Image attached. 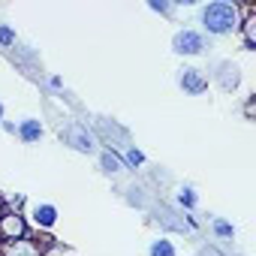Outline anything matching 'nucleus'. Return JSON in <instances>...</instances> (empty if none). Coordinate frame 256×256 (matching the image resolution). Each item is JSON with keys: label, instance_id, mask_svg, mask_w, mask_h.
<instances>
[{"label": "nucleus", "instance_id": "f3484780", "mask_svg": "<svg viewBox=\"0 0 256 256\" xmlns=\"http://www.w3.org/2000/svg\"><path fill=\"white\" fill-rule=\"evenodd\" d=\"M148 6L154 12H160V16H169L172 12V4H166V0H148Z\"/></svg>", "mask_w": 256, "mask_h": 256}, {"label": "nucleus", "instance_id": "9d476101", "mask_svg": "<svg viewBox=\"0 0 256 256\" xmlns=\"http://www.w3.org/2000/svg\"><path fill=\"white\" fill-rule=\"evenodd\" d=\"M217 78H220V88H223V90H235V88H238V82H241L238 66H235V64H229V60H226V64H220V76H217Z\"/></svg>", "mask_w": 256, "mask_h": 256}, {"label": "nucleus", "instance_id": "aec40b11", "mask_svg": "<svg viewBox=\"0 0 256 256\" xmlns=\"http://www.w3.org/2000/svg\"><path fill=\"white\" fill-rule=\"evenodd\" d=\"M4 214H6V202H4V199H0V217H4Z\"/></svg>", "mask_w": 256, "mask_h": 256}, {"label": "nucleus", "instance_id": "412c9836", "mask_svg": "<svg viewBox=\"0 0 256 256\" xmlns=\"http://www.w3.org/2000/svg\"><path fill=\"white\" fill-rule=\"evenodd\" d=\"M0 120H4V102H0Z\"/></svg>", "mask_w": 256, "mask_h": 256}, {"label": "nucleus", "instance_id": "dca6fc26", "mask_svg": "<svg viewBox=\"0 0 256 256\" xmlns=\"http://www.w3.org/2000/svg\"><path fill=\"white\" fill-rule=\"evenodd\" d=\"M0 46H4V48H12L16 46V30L10 24H0Z\"/></svg>", "mask_w": 256, "mask_h": 256}, {"label": "nucleus", "instance_id": "4468645a", "mask_svg": "<svg viewBox=\"0 0 256 256\" xmlns=\"http://www.w3.org/2000/svg\"><path fill=\"white\" fill-rule=\"evenodd\" d=\"M120 160H124V169H136V166H142V163H145V154H142V151H136V148H126Z\"/></svg>", "mask_w": 256, "mask_h": 256}, {"label": "nucleus", "instance_id": "9b49d317", "mask_svg": "<svg viewBox=\"0 0 256 256\" xmlns=\"http://www.w3.org/2000/svg\"><path fill=\"white\" fill-rule=\"evenodd\" d=\"M100 166H102V172L114 175V172L124 169V160H120V154H114V151H102V154H100Z\"/></svg>", "mask_w": 256, "mask_h": 256}, {"label": "nucleus", "instance_id": "f257e3e1", "mask_svg": "<svg viewBox=\"0 0 256 256\" xmlns=\"http://www.w3.org/2000/svg\"><path fill=\"white\" fill-rule=\"evenodd\" d=\"M202 28L211 34V36H226L232 30H238L241 24V10L235 4H226V0H217V4H208L202 6Z\"/></svg>", "mask_w": 256, "mask_h": 256}, {"label": "nucleus", "instance_id": "f8f14e48", "mask_svg": "<svg viewBox=\"0 0 256 256\" xmlns=\"http://www.w3.org/2000/svg\"><path fill=\"white\" fill-rule=\"evenodd\" d=\"M148 256H178V250H175V244L169 238H157V241H151Z\"/></svg>", "mask_w": 256, "mask_h": 256}, {"label": "nucleus", "instance_id": "7ed1b4c3", "mask_svg": "<svg viewBox=\"0 0 256 256\" xmlns=\"http://www.w3.org/2000/svg\"><path fill=\"white\" fill-rule=\"evenodd\" d=\"M172 52L175 54H202L205 52V36L199 30H178L172 36Z\"/></svg>", "mask_w": 256, "mask_h": 256}, {"label": "nucleus", "instance_id": "f03ea898", "mask_svg": "<svg viewBox=\"0 0 256 256\" xmlns=\"http://www.w3.org/2000/svg\"><path fill=\"white\" fill-rule=\"evenodd\" d=\"M28 238V217L22 211H6L0 217V241L10 244V241H22Z\"/></svg>", "mask_w": 256, "mask_h": 256}, {"label": "nucleus", "instance_id": "6e6552de", "mask_svg": "<svg viewBox=\"0 0 256 256\" xmlns=\"http://www.w3.org/2000/svg\"><path fill=\"white\" fill-rule=\"evenodd\" d=\"M4 256H42V250H40L36 241L22 238V241H10V244L4 247Z\"/></svg>", "mask_w": 256, "mask_h": 256}, {"label": "nucleus", "instance_id": "0eeeda50", "mask_svg": "<svg viewBox=\"0 0 256 256\" xmlns=\"http://www.w3.org/2000/svg\"><path fill=\"white\" fill-rule=\"evenodd\" d=\"M42 136H46V130H42V124H40L36 118H24V120L18 124V139H22L24 145H36Z\"/></svg>", "mask_w": 256, "mask_h": 256}, {"label": "nucleus", "instance_id": "423d86ee", "mask_svg": "<svg viewBox=\"0 0 256 256\" xmlns=\"http://www.w3.org/2000/svg\"><path fill=\"white\" fill-rule=\"evenodd\" d=\"M30 217H34V223H36L40 229H54V223H58V208L48 205V202H40V205L30 208Z\"/></svg>", "mask_w": 256, "mask_h": 256}, {"label": "nucleus", "instance_id": "6ab92c4d", "mask_svg": "<svg viewBox=\"0 0 256 256\" xmlns=\"http://www.w3.org/2000/svg\"><path fill=\"white\" fill-rule=\"evenodd\" d=\"M48 84H52V88H64V78H60V76H52V82H48Z\"/></svg>", "mask_w": 256, "mask_h": 256}, {"label": "nucleus", "instance_id": "1a4fd4ad", "mask_svg": "<svg viewBox=\"0 0 256 256\" xmlns=\"http://www.w3.org/2000/svg\"><path fill=\"white\" fill-rule=\"evenodd\" d=\"M241 34H244V48L247 52H253L256 48V12L253 10H247V16L241 18Z\"/></svg>", "mask_w": 256, "mask_h": 256}, {"label": "nucleus", "instance_id": "a211bd4d", "mask_svg": "<svg viewBox=\"0 0 256 256\" xmlns=\"http://www.w3.org/2000/svg\"><path fill=\"white\" fill-rule=\"evenodd\" d=\"M4 130H6V133H12V136H16V133H18V126H16V124H12V120H4Z\"/></svg>", "mask_w": 256, "mask_h": 256}, {"label": "nucleus", "instance_id": "20e7f679", "mask_svg": "<svg viewBox=\"0 0 256 256\" xmlns=\"http://www.w3.org/2000/svg\"><path fill=\"white\" fill-rule=\"evenodd\" d=\"M178 84H181V90L190 94V96H202V94L208 90V78H205V72L196 70V66H184L181 76H178Z\"/></svg>", "mask_w": 256, "mask_h": 256}, {"label": "nucleus", "instance_id": "39448f33", "mask_svg": "<svg viewBox=\"0 0 256 256\" xmlns=\"http://www.w3.org/2000/svg\"><path fill=\"white\" fill-rule=\"evenodd\" d=\"M60 136H64V139H66V142H70L76 151H90V148H94V136L84 130L82 124H72V126H66V130H64Z\"/></svg>", "mask_w": 256, "mask_h": 256}, {"label": "nucleus", "instance_id": "2eb2a0df", "mask_svg": "<svg viewBox=\"0 0 256 256\" xmlns=\"http://www.w3.org/2000/svg\"><path fill=\"white\" fill-rule=\"evenodd\" d=\"M211 229H214V235H217V238H232V235H235V226H232V223H226V220H220V217H214V220H211Z\"/></svg>", "mask_w": 256, "mask_h": 256}, {"label": "nucleus", "instance_id": "ddd939ff", "mask_svg": "<svg viewBox=\"0 0 256 256\" xmlns=\"http://www.w3.org/2000/svg\"><path fill=\"white\" fill-rule=\"evenodd\" d=\"M178 205L181 208H187V211H193L196 205H199V196H196V190L187 184V187H181V193H178Z\"/></svg>", "mask_w": 256, "mask_h": 256}]
</instances>
